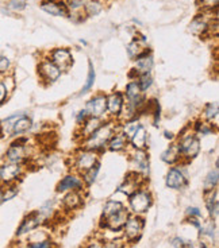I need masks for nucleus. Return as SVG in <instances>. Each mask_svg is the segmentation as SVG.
Returning <instances> with one entry per match:
<instances>
[{"instance_id": "nucleus-29", "label": "nucleus", "mask_w": 219, "mask_h": 248, "mask_svg": "<svg viewBox=\"0 0 219 248\" xmlns=\"http://www.w3.org/2000/svg\"><path fill=\"white\" fill-rule=\"evenodd\" d=\"M125 206L120 201H115V200H110L107 201L106 205H104V212H103V217L113 216L115 213H118L123 209Z\"/></svg>"}, {"instance_id": "nucleus-2", "label": "nucleus", "mask_w": 219, "mask_h": 248, "mask_svg": "<svg viewBox=\"0 0 219 248\" xmlns=\"http://www.w3.org/2000/svg\"><path fill=\"white\" fill-rule=\"evenodd\" d=\"M30 146H29V139L27 138H20L10 144L4 154V161L11 162V163H20L25 165L30 158Z\"/></svg>"}, {"instance_id": "nucleus-40", "label": "nucleus", "mask_w": 219, "mask_h": 248, "mask_svg": "<svg viewBox=\"0 0 219 248\" xmlns=\"http://www.w3.org/2000/svg\"><path fill=\"white\" fill-rule=\"evenodd\" d=\"M10 88L7 85L6 80H1L0 78V106L3 104V103H6V100L8 99V96H10Z\"/></svg>"}, {"instance_id": "nucleus-14", "label": "nucleus", "mask_w": 219, "mask_h": 248, "mask_svg": "<svg viewBox=\"0 0 219 248\" xmlns=\"http://www.w3.org/2000/svg\"><path fill=\"white\" fill-rule=\"evenodd\" d=\"M84 187V181L76 174H68L57 185V192H67V190H77L80 192Z\"/></svg>"}, {"instance_id": "nucleus-37", "label": "nucleus", "mask_w": 219, "mask_h": 248, "mask_svg": "<svg viewBox=\"0 0 219 248\" xmlns=\"http://www.w3.org/2000/svg\"><path fill=\"white\" fill-rule=\"evenodd\" d=\"M27 6V1L26 0H10L7 3V8L13 13H20L23 11Z\"/></svg>"}, {"instance_id": "nucleus-23", "label": "nucleus", "mask_w": 219, "mask_h": 248, "mask_svg": "<svg viewBox=\"0 0 219 248\" xmlns=\"http://www.w3.org/2000/svg\"><path fill=\"white\" fill-rule=\"evenodd\" d=\"M130 142H132L133 144V149L145 150L146 143H148V132L145 130L144 125H141V127L135 131V134L130 138Z\"/></svg>"}, {"instance_id": "nucleus-21", "label": "nucleus", "mask_w": 219, "mask_h": 248, "mask_svg": "<svg viewBox=\"0 0 219 248\" xmlns=\"http://www.w3.org/2000/svg\"><path fill=\"white\" fill-rule=\"evenodd\" d=\"M101 118H88L84 123L80 125L82 130H80V137H83V139H85L89 135H92L95 131L98 130L101 125Z\"/></svg>"}, {"instance_id": "nucleus-24", "label": "nucleus", "mask_w": 219, "mask_h": 248, "mask_svg": "<svg viewBox=\"0 0 219 248\" xmlns=\"http://www.w3.org/2000/svg\"><path fill=\"white\" fill-rule=\"evenodd\" d=\"M63 204L65 208H68L70 211L80 208L83 204V199L82 196H80V193L77 192V190H70V192L64 197Z\"/></svg>"}, {"instance_id": "nucleus-51", "label": "nucleus", "mask_w": 219, "mask_h": 248, "mask_svg": "<svg viewBox=\"0 0 219 248\" xmlns=\"http://www.w3.org/2000/svg\"><path fill=\"white\" fill-rule=\"evenodd\" d=\"M3 138V134H1V127H0V139Z\"/></svg>"}, {"instance_id": "nucleus-38", "label": "nucleus", "mask_w": 219, "mask_h": 248, "mask_svg": "<svg viewBox=\"0 0 219 248\" xmlns=\"http://www.w3.org/2000/svg\"><path fill=\"white\" fill-rule=\"evenodd\" d=\"M138 85H139V88H141V91L142 92H145V91H148L149 88L152 87V84H153V78H152L151 73L149 75H141L138 76Z\"/></svg>"}, {"instance_id": "nucleus-35", "label": "nucleus", "mask_w": 219, "mask_h": 248, "mask_svg": "<svg viewBox=\"0 0 219 248\" xmlns=\"http://www.w3.org/2000/svg\"><path fill=\"white\" fill-rule=\"evenodd\" d=\"M99 169H101V163H98V165H95L92 169H89L88 171H85V173L83 174V181H84L85 184H88V185L95 182L96 177H98V173H99Z\"/></svg>"}, {"instance_id": "nucleus-30", "label": "nucleus", "mask_w": 219, "mask_h": 248, "mask_svg": "<svg viewBox=\"0 0 219 248\" xmlns=\"http://www.w3.org/2000/svg\"><path fill=\"white\" fill-rule=\"evenodd\" d=\"M101 10H103V4L99 0H88L87 4L84 6V13L88 16H96L101 13Z\"/></svg>"}, {"instance_id": "nucleus-5", "label": "nucleus", "mask_w": 219, "mask_h": 248, "mask_svg": "<svg viewBox=\"0 0 219 248\" xmlns=\"http://www.w3.org/2000/svg\"><path fill=\"white\" fill-rule=\"evenodd\" d=\"M130 197V208L135 215H141L148 212L152 205V194L148 190H145L142 187H139L138 190L133 193Z\"/></svg>"}, {"instance_id": "nucleus-6", "label": "nucleus", "mask_w": 219, "mask_h": 248, "mask_svg": "<svg viewBox=\"0 0 219 248\" xmlns=\"http://www.w3.org/2000/svg\"><path fill=\"white\" fill-rule=\"evenodd\" d=\"M98 163H99L98 154L91 150H82L75 156V168L80 174H84Z\"/></svg>"}, {"instance_id": "nucleus-3", "label": "nucleus", "mask_w": 219, "mask_h": 248, "mask_svg": "<svg viewBox=\"0 0 219 248\" xmlns=\"http://www.w3.org/2000/svg\"><path fill=\"white\" fill-rule=\"evenodd\" d=\"M177 149H179V154L180 158H185V159H192L201 151V140L199 138L194 135V134H187L180 138V140L177 143Z\"/></svg>"}, {"instance_id": "nucleus-8", "label": "nucleus", "mask_w": 219, "mask_h": 248, "mask_svg": "<svg viewBox=\"0 0 219 248\" xmlns=\"http://www.w3.org/2000/svg\"><path fill=\"white\" fill-rule=\"evenodd\" d=\"M89 118H103L107 112V96L106 94H96L89 100L85 107Z\"/></svg>"}, {"instance_id": "nucleus-22", "label": "nucleus", "mask_w": 219, "mask_h": 248, "mask_svg": "<svg viewBox=\"0 0 219 248\" xmlns=\"http://www.w3.org/2000/svg\"><path fill=\"white\" fill-rule=\"evenodd\" d=\"M206 205L210 216L217 218L218 217V190H207L206 192Z\"/></svg>"}, {"instance_id": "nucleus-46", "label": "nucleus", "mask_w": 219, "mask_h": 248, "mask_svg": "<svg viewBox=\"0 0 219 248\" xmlns=\"http://www.w3.org/2000/svg\"><path fill=\"white\" fill-rule=\"evenodd\" d=\"M187 215L189 217H201L202 216V212L199 208H195V206H189V208H187Z\"/></svg>"}, {"instance_id": "nucleus-45", "label": "nucleus", "mask_w": 219, "mask_h": 248, "mask_svg": "<svg viewBox=\"0 0 219 248\" xmlns=\"http://www.w3.org/2000/svg\"><path fill=\"white\" fill-rule=\"evenodd\" d=\"M101 248H125V243H122L120 240H110L101 244Z\"/></svg>"}, {"instance_id": "nucleus-17", "label": "nucleus", "mask_w": 219, "mask_h": 248, "mask_svg": "<svg viewBox=\"0 0 219 248\" xmlns=\"http://www.w3.org/2000/svg\"><path fill=\"white\" fill-rule=\"evenodd\" d=\"M165 184L168 186L169 189H175V190H180L182 187L187 185V178L185 175L183 174L180 169L172 168L169 169L168 174H167V178H165Z\"/></svg>"}, {"instance_id": "nucleus-41", "label": "nucleus", "mask_w": 219, "mask_h": 248, "mask_svg": "<svg viewBox=\"0 0 219 248\" xmlns=\"http://www.w3.org/2000/svg\"><path fill=\"white\" fill-rule=\"evenodd\" d=\"M198 3L201 4L203 10H207V11H213L218 8V0H198Z\"/></svg>"}, {"instance_id": "nucleus-39", "label": "nucleus", "mask_w": 219, "mask_h": 248, "mask_svg": "<svg viewBox=\"0 0 219 248\" xmlns=\"http://www.w3.org/2000/svg\"><path fill=\"white\" fill-rule=\"evenodd\" d=\"M195 130H196V132L202 134V135H208V134L213 132L214 128L213 124L210 123V122H198V123L195 124Z\"/></svg>"}, {"instance_id": "nucleus-18", "label": "nucleus", "mask_w": 219, "mask_h": 248, "mask_svg": "<svg viewBox=\"0 0 219 248\" xmlns=\"http://www.w3.org/2000/svg\"><path fill=\"white\" fill-rule=\"evenodd\" d=\"M41 8L45 13L51 14L53 16H68L69 11L65 1L58 0H45L41 3Z\"/></svg>"}, {"instance_id": "nucleus-16", "label": "nucleus", "mask_w": 219, "mask_h": 248, "mask_svg": "<svg viewBox=\"0 0 219 248\" xmlns=\"http://www.w3.org/2000/svg\"><path fill=\"white\" fill-rule=\"evenodd\" d=\"M153 69V57H152L151 51L148 49H145L139 56L137 57V61H135V69H133L137 77L141 75H149L151 70Z\"/></svg>"}, {"instance_id": "nucleus-19", "label": "nucleus", "mask_w": 219, "mask_h": 248, "mask_svg": "<svg viewBox=\"0 0 219 248\" xmlns=\"http://www.w3.org/2000/svg\"><path fill=\"white\" fill-rule=\"evenodd\" d=\"M125 107V100L120 92H114L110 96H107V111L114 116H118L122 113V109Z\"/></svg>"}, {"instance_id": "nucleus-34", "label": "nucleus", "mask_w": 219, "mask_h": 248, "mask_svg": "<svg viewBox=\"0 0 219 248\" xmlns=\"http://www.w3.org/2000/svg\"><path fill=\"white\" fill-rule=\"evenodd\" d=\"M88 66H89V69H88L87 82H85V85L83 87L82 94L83 93H87L91 88L94 87V84H95V77H96V75H95V69H94V65H92V62L91 61L88 62Z\"/></svg>"}, {"instance_id": "nucleus-20", "label": "nucleus", "mask_w": 219, "mask_h": 248, "mask_svg": "<svg viewBox=\"0 0 219 248\" xmlns=\"http://www.w3.org/2000/svg\"><path fill=\"white\" fill-rule=\"evenodd\" d=\"M208 26H210V22L203 15H196L189 25V31L195 35H201L202 37L208 31Z\"/></svg>"}, {"instance_id": "nucleus-49", "label": "nucleus", "mask_w": 219, "mask_h": 248, "mask_svg": "<svg viewBox=\"0 0 219 248\" xmlns=\"http://www.w3.org/2000/svg\"><path fill=\"white\" fill-rule=\"evenodd\" d=\"M3 204V186L0 185V205Z\"/></svg>"}, {"instance_id": "nucleus-44", "label": "nucleus", "mask_w": 219, "mask_h": 248, "mask_svg": "<svg viewBox=\"0 0 219 248\" xmlns=\"http://www.w3.org/2000/svg\"><path fill=\"white\" fill-rule=\"evenodd\" d=\"M172 246L175 248H192V244L189 242H185V240H183L180 237H175L173 240H172Z\"/></svg>"}, {"instance_id": "nucleus-25", "label": "nucleus", "mask_w": 219, "mask_h": 248, "mask_svg": "<svg viewBox=\"0 0 219 248\" xmlns=\"http://www.w3.org/2000/svg\"><path fill=\"white\" fill-rule=\"evenodd\" d=\"M127 143H129V139L122 132H118V134L115 132L107 146L111 151H122V150H125L127 147Z\"/></svg>"}, {"instance_id": "nucleus-33", "label": "nucleus", "mask_w": 219, "mask_h": 248, "mask_svg": "<svg viewBox=\"0 0 219 248\" xmlns=\"http://www.w3.org/2000/svg\"><path fill=\"white\" fill-rule=\"evenodd\" d=\"M3 186V202L13 200L18 194L19 189L17 184H10V185H1Z\"/></svg>"}, {"instance_id": "nucleus-13", "label": "nucleus", "mask_w": 219, "mask_h": 248, "mask_svg": "<svg viewBox=\"0 0 219 248\" xmlns=\"http://www.w3.org/2000/svg\"><path fill=\"white\" fill-rule=\"evenodd\" d=\"M104 218V223L101 224L104 228L110 231H120L123 227H125L126 221L129 218V211L127 209H122L118 213H115L113 216L108 217H103Z\"/></svg>"}, {"instance_id": "nucleus-12", "label": "nucleus", "mask_w": 219, "mask_h": 248, "mask_svg": "<svg viewBox=\"0 0 219 248\" xmlns=\"http://www.w3.org/2000/svg\"><path fill=\"white\" fill-rule=\"evenodd\" d=\"M144 178V175H141V174L137 173V171L129 173L126 175L125 182L119 186V192L125 193L126 196H132L133 193L141 187V184H142Z\"/></svg>"}, {"instance_id": "nucleus-10", "label": "nucleus", "mask_w": 219, "mask_h": 248, "mask_svg": "<svg viewBox=\"0 0 219 248\" xmlns=\"http://www.w3.org/2000/svg\"><path fill=\"white\" fill-rule=\"evenodd\" d=\"M130 156H132L130 159H132L134 171L146 177L149 174V155H148V153L145 150L134 149Z\"/></svg>"}, {"instance_id": "nucleus-48", "label": "nucleus", "mask_w": 219, "mask_h": 248, "mask_svg": "<svg viewBox=\"0 0 219 248\" xmlns=\"http://www.w3.org/2000/svg\"><path fill=\"white\" fill-rule=\"evenodd\" d=\"M85 248H101V242H92L88 244Z\"/></svg>"}, {"instance_id": "nucleus-15", "label": "nucleus", "mask_w": 219, "mask_h": 248, "mask_svg": "<svg viewBox=\"0 0 219 248\" xmlns=\"http://www.w3.org/2000/svg\"><path fill=\"white\" fill-rule=\"evenodd\" d=\"M51 62L56 63L57 66L60 68V70H68L72 65H73V58L70 51L67 49H56L51 51Z\"/></svg>"}, {"instance_id": "nucleus-31", "label": "nucleus", "mask_w": 219, "mask_h": 248, "mask_svg": "<svg viewBox=\"0 0 219 248\" xmlns=\"http://www.w3.org/2000/svg\"><path fill=\"white\" fill-rule=\"evenodd\" d=\"M139 127H141V124H139V122H138L137 119L127 120V122L123 124V127H122V134H123L127 139H130V138L135 134V131H137Z\"/></svg>"}, {"instance_id": "nucleus-27", "label": "nucleus", "mask_w": 219, "mask_h": 248, "mask_svg": "<svg viewBox=\"0 0 219 248\" xmlns=\"http://www.w3.org/2000/svg\"><path fill=\"white\" fill-rule=\"evenodd\" d=\"M161 159H163L165 163L168 165H173L176 162H179L182 158H180V154H179V149H177V144H172L169 149H167L161 154Z\"/></svg>"}, {"instance_id": "nucleus-42", "label": "nucleus", "mask_w": 219, "mask_h": 248, "mask_svg": "<svg viewBox=\"0 0 219 248\" xmlns=\"http://www.w3.org/2000/svg\"><path fill=\"white\" fill-rule=\"evenodd\" d=\"M10 68H11V61L6 56H1L0 54V76L7 75Z\"/></svg>"}, {"instance_id": "nucleus-50", "label": "nucleus", "mask_w": 219, "mask_h": 248, "mask_svg": "<svg viewBox=\"0 0 219 248\" xmlns=\"http://www.w3.org/2000/svg\"><path fill=\"white\" fill-rule=\"evenodd\" d=\"M165 137H167V138H172V134H170V132H165Z\"/></svg>"}, {"instance_id": "nucleus-36", "label": "nucleus", "mask_w": 219, "mask_h": 248, "mask_svg": "<svg viewBox=\"0 0 219 248\" xmlns=\"http://www.w3.org/2000/svg\"><path fill=\"white\" fill-rule=\"evenodd\" d=\"M88 0H65V4L68 7V11L72 13H79L82 11L84 6L87 4Z\"/></svg>"}, {"instance_id": "nucleus-9", "label": "nucleus", "mask_w": 219, "mask_h": 248, "mask_svg": "<svg viewBox=\"0 0 219 248\" xmlns=\"http://www.w3.org/2000/svg\"><path fill=\"white\" fill-rule=\"evenodd\" d=\"M125 235L129 242H135L144 231V220L138 216H129L125 224Z\"/></svg>"}, {"instance_id": "nucleus-1", "label": "nucleus", "mask_w": 219, "mask_h": 248, "mask_svg": "<svg viewBox=\"0 0 219 248\" xmlns=\"http://www.w3.org/2000/svg\"><path fill=\"white\" fill-rule=\"evenodd\" d=\"M114 134H115V124H101L92 135H89V137L84 139L85 150H91V151H95V153L99 151V150H103L108 144L110 139L114 137Z\"/></svg>"}, {"instance_id": "nucleus-7", "label": "nucleus", "mask_w": 219, "mask_h": 248, "mask_svg": "<svg viewBox=\"0 0 219 248\" xmlns=\"http://www.w3.org/2000/svg\"><path fill=\"white\" fill-rule=\"evenodd\" d=\"M45 220H46V217L42 215V212L41 211H35L33 212V213H30V215H27V216L23 218V221L20 223V225H19L18 231H17V236L20 237V236L30 233L32 231L38 228L41 224L44 223Z\"/></svg>"}, {"instance_id": "nucleus-47", "label": "nucleus", "mask_w": 219, "mask_h": 248, "mask_svg": "<svg viewBox=\"0 0 219 248\" xmlns=\"http://www.w3.org/2000/svg\"><path fill=\"white\" fill-rule=\"evenodd\" d=\"M88 118H89V116H88V113L85 109L82 112H79V115H77V124H79V125H82V124L84 123Z\"/></svg>"}, {"instance_id": "nucleus-4", "label": "nucleus", "mask_w": 219, "mask_h": 248, "mask_svg": "<svg viewBox=\"0 0 219 248\" xmlns=\"http://www.w3.org/2000/svg\"><path fill=\"white\" fill-rule=\"evenodd\" d=\"M25 173V165L4 162L0 165V185L17 184V181Z\"/></svg>"}, {"instance_id": "nucleus-26", "label": "nucleus", "mask_w": 219, "mask_h": 248, "mask_svg": "<svg viewBox=\"0 0 219 248\" xmlns=\"http://www.w3.org/2000/svg\"><path fill=\"white\" fill-rule=\"evenodd\" d=\"M145 49H146L145 47V38H142V39L134 38L127 46V54H129L130 58H137Z\"/></svg>"}, {"instance_id": "nucleus-43", "label": "nucleus", "mask_w": 219, "mask_h": 248, "mask_svg": "<svg viewBox=\"0 0 219 248\" xmlns=\"http://www.w3.org/2000/svg\"><path fill=\"white\" fill-rule=\"evenodd\" d=\"M26 248H51V242L49 239L38 240V242H32Z\"/></svg>"}, {"instance_id": "nucleus-32", "label": "nucleus", "mask_w": 219, "mask_h": 248, "mask_svg": "<svg viewBox=\"0 0 219 248\" xmlns=\"http://www.w3.org/2000/svg\"><path fill=\"white\" fill-rule=\"evenodd\" d=\"M218 103H208L206 107H204V111H203V115H204V119L207 122L213 123L215 119L218 118Z\"/></svg>"}, {"instance_id": "nucleus-28", "label": "nucleus", "mask_w": 219, "mask_h": 248, "mask_svg": "<svg viewBox=\"0 0 219 248\" xmlns=\"http://www.w3.org/2000/svg\"><path fill=\"white\" fill-rule=\"evenodd\" d=\"M218 180H219V173H218V163H217L215 169L207 174L206 181H204V189H206V192L207 190L217 189V186H218Z\"/></svg>"}, {"instance_id": "nucleus-11", "label": "nucleus", "mask_w": 219, "mask_h": 248, "mask_svg": "<svg viewBox=\"0 0 219 248\" xmlns=\"http://www.w3.org/2000/svg\"><path fill=\"white\" fill-rule=\"evenodd\" d=\"M38 73L45 82H54L60 78L61 70L51 61H42L38 65Z\"/></svg>"}]
</instances>
